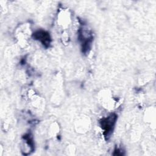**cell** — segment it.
Listing matches in <instances>:
<instances>
[{
  "label": "cell",
  "mask_w": 156,
  "mask_h": 156,
  "mask_svg": "<svg viewBox=\"0 0 156 156\" xmlns=\"http://www.w3.org/2000/svg\"><path fill=\"white\" fill-rule=\"evenodd\" d=\"M116 116L115 115H112L107 118H104L102 121L101 126L105 130V132L107 134L112 130V128L116 121Z\"/></svg>",
  "instance_id": "obj_1"
},
{
  "label": "cell",
  "mask_w": 156,
  "mask_h": 156,
  "mask_svg": "<svg viewBox=\"0 0 156 156\" xmlns=\"http://www.w3.org/2000/svg\"><path fill=\"white\" fill-rule=\"evenodd\" d=\"M35 37L37 39L40 40L43 43V44H47L49 43V35H48V34L46 33L44 31H38L36 32L35 34Z\"/></svg>",
  "instance_id": "obj_2"
}]
</instances>
